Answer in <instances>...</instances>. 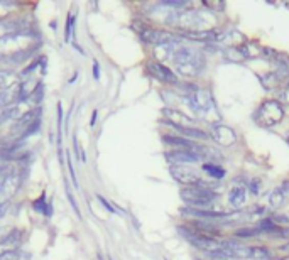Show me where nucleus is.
<instances>
[{
	"label": "nucleus",
	"instance_id": "f257e3e1",
	"mask_svg": "<svg viewBox=\"0 0 289 260\" xmlns=\"http://www.w3.org/2000/svg\"><path fill=\"white\" fill-rule=\"evenodd\" d=\"M173 63L185 76H198L205 68V58L191 48H177L173 53Z\"/></svg>",
	"mask_w": 289,
	"mask_h": 260
},
{
	"label": "nucleus",
	"instance_id": "f03ea898",
	"mask_svg": "<svg viewBox=\"0 0 289 260\" xmlns=\"http://www.w3.org/2000/svg\"><path fill=\"white\" fill-rule=\"evenodd\" d=\"M181 200L191 208L207 209L216 200V193L203 186H186L181 190Z\"/></svg>",
	"mask_w": 289,
	"mask_h": 260
},
{
	"label": "nucleus",
	"instance_id": "7ed1b4c3",
	"mask_svg": "<svg viewBox=\"0 0 289 260\" xmlns=\"http://www.w3.org/2000/svg\"><path fill=\"white\" fill-rule=\"evenodd\" d=\"M282 119H284V108L277 100H265L255 112V120L259 122V125L264 127L281 124Z\"/></svg>",
	"mask_w": 289,
	"mask_h": 260
},
{
	"label": "nucleus",
	"instance_id": "20e7f679",
	"mask_svg": "<svg viewBox=\"0 0 289 260\" xmlns=\"http://www.w3.org/2000/svg\"><path fill=\"white\" fill-rule=\"evenodd\" d=\"M180 231L185 235V239L190 242L193 247L199 248V250L213 253L221 247V243L216 242L213 237H210L208 233H203V231H198L196 228L193 230V228H188V226H180Z\"/></svg>",
	"mask_w": 289,
	"mask_h": 260
},
{
	"label": "nucleus",
	"instance_id": "39448f33",
	"mask_svg": "<svg viewBox=\"0 0 289 260\" xmlns=\"http://www.w3.org/2000/svg\"><path fill=\"white\" fill-rule=\"evenodd\" d=\"M139 36L146 44H154V46H171L180 41V37L169 31L154 29V27H141Z\"/></svg>",
	"mask_w": 289,
	"mask_h": 260
},
{
	"label": "nucleus",
	"instance_id": "423d86ee",
	"mask_svg": "<svg viewBox=\"0 0 289 260\" xmlns=\"http://www.w3.org/2000/svg\"><path fill=\"white\" fill-rule=\"evenodd\" d=\"M169 173L177 182H181L185 186H202V178L191 168H186V166H171Z\"/></svg>",
	"mask_w": 289,
	"mask_h": 260
},
{
	"label": "nucleus",
	"instance_id": "0eeeda50",
	"mask_svg": "<svg viewBox=\"0 0 289 260\" xmlns=\"http://www.w3.org/2000/svg\"><path fill=\"white\" fill-rule=\"evenodd\" d=\"M235 258H251V260H271L272 252L265 247H235Z\"/></svg>",
	"mask_w": 289,
	"mask_h": 260
},
{
	"label": "nucleus",
	"instance_id": "6e6552de",
	"mask_svg": "<svg viewBox=\"0 0 289 260\" xmlns=\"http://www.w3.org/2000/svg\"><path fill=\"white\" fill-rule=\"evenodd\" d=\"M147 69L155 80H159L161 83H169V85H176L177 83V76L173 69H169L168 66L158 63V61H149L147 63Z\"/></svg>",
	"mask_w": 289,
	"mask_h": 260
},
{
	"label": "nucleus",
	"instance_id": "1a4fd4ad",
	"mask_svg": "<svg viewBox=\"0 0 289 260\" xmlns=\"http://www.w3.org/2000/svg\"><path fill=\"white\" fill-rule=\"evenodd\" d=\"M41 113H42V108H41V107H36V108L29 110V112H26L17 122H15V125H14V134L17 135L19 139H22V135L26 134V130L29 129V127L34 124V122L41 120Z\"/></svg>",
	"mask_w": 289,
	"mask_h": 260
},
{
	"label": "nucleus",
	"instance_id": "9d476101",
	"mask_svg": "<svg viewBox=\"0 0 289 260\" xmlns=\"http://www.w3.org/2000/svg\"><path fill=\"white\" fill-rule=\"evenodd\" d=\"M166 160H168L171 166H185V164L198 162L199 157L191 149H176V151L166 152Z\"/></svg>",
	"mask_w": 289,
	"mask_h": 260
},
{
	"label": "nucleus",
	"instance_id": "9b49d317",
	"mask_svg": "<svg viewBox=\"0 0 289 260\" xmlns=\"http://www.w3.org/2000/svg\"><path fill=\"white\" fill-rule=\"evenodd\" d=\"M26 26L19 20H0V42L10 39V37H17L26 34Z\"/></svg>",
	"mask_w": 289,
	"mask_h": 260
},
{
	"label": "nucleus",
	"instance_id": "f8f14e48",
	"mask_svg": "<svg viewBox=\"0 0 289 260\" xmlns=\"http://www.w3.org/2000/svg\"><path fill=\"white\" fill-rule=\"evenodd\" d=\"M212 137L213 140H216L221 146L229 147V146H233L237 140V134L233 132L230 127H227L224 124H216V125H212Z\"/></svg>",
	"mask_w": 289,
	"mask_h": 260
},
{
	"label": "nucleus",
	"instance_id": "ddd939ff",
	"mask_svg": "<svg viewBox=\"0 0 289 260\" xmlns=\"http://www.w3.org/2000/svg\"><path fill=\"white\" fill-rule=\"evenodd\" d=\"M22 242V231L20 230H10V233L0 240V257L7 255V253H15Z\"/></svg>",
	"mask_w": 289,
	"mask_h": 260
},
{
	"label": "nucleus",
	"instance_id": "4468645a",
	"mask_svg": "<svg viewBox=\"0 0 289 260\" xmlns=\"http://www.w3.org/2000/svg\"><path fill=\"white\" fill-rule=\"evenodd\" d=\"M22 184V178L19 173H9L7 176L4 178L2 186H0V195H5V196H12L17 193V190Z\"/></svg>",
	"mask_w": 289,
	"mask_h": 260
},
{
	"label": "nucleus",
	"instance_id": "2eb2a0df",
	"mask_svg": "<svg viewBox=\"0 0 289 260\" xmlns=\"http://www.w3.org/2000/svg\"><path fill=\"white\" fill-rule=\"evenodd\" d=\"M164 124H166V125H169V127H173V129H174L176 132H180L181 135L190 137V139H194V142H196V140H207V139H208V134H207V132L199 130V129H196V127L174 125V124H171V122H168V120H166Z\"/></svg>",
	"mask_w": 289,
	"mask_h": 260
},
{
	"label": "nucleus",
	"instance_id": "dca6fc26",
	"mask_svg": "<svg viewBox=\"0 0 289 260\" xmlns=\"http://www.w3.org/2000/svg\"><path fill=\"white\" fill-rule=\"evenodd\" d=\"M166 117H168V122L174 125H180V122L183 124V127H193V120L190 117H186L185 113L177 112V110H173V108H166L164 110Z\"/></svg>",
	"mask_w": 289,
	"mask_h": 260
},
{
	"label": "nucleus",
	"instance_id": "f3484780",
	"mask_svg": "<svg viewBox=\"0 0 289 260\" xmlns=\"http://www.w3.org/2000/svg\"><path fill=\"white\" fill-rule=\"evenodd\" d=\"M246 201V187L233 186L229 191V204L232 208H240Z\"/></svg>",
	"mask_w": 289,
	"mask_h": 260
},
{
	"label": "nucleus",
	"instance_id": "a211bd4d",
	"mask_svg": "<svg viewBox=\"0 0 289 260\" xmlns=\"http://www.w3.org/2000/svg\"><path fill=\"white\" fill-rule=\"evenodd\" d=\"M14 100H19V85L14 88H9V90H0V110L2 108H9L10 103Z\"/></svg>",
	"mask_w": 289,
	"mask_h": 260
},
{
	"label": "nucleus",
	"instance_id": "6ab92c4d",
	"mask_svg": "<svg viewBox=\"0 0 289 260\" xmlns=\"http://www.w3.org/2000/svg\"><path fill=\"white\" fill-rule=\"evenodd\" d=\"M163 140L166 144H171V146H180V149H193L194 142L188 140L185 137H176V135H163Z\"/></svg>",
	"mask_w": 289,
	"mask_h": 260
},
{
	"label": "nucleus",
	"instance_id": "aec40b11",
	"mask_svg": "<svg viewBox=\"0 0 289 260\" xmlns=\"http://www.w3.org/2000/svg\"><path fill=\"white\" fill-rule=\"evenodd\" d=\"M203 171H205V173H208L210 178H213V179H224V176H225L224 168L218 166V164H213V162H205L203 164Z\"/></svg>",
	"mask_w": 289,
	"mask_h": 260
},
{
	"label": "nucleus",
	"instance_id": "412c9836",
	"mask_svg": "<svg viewBox=\"0 0 289 260\" xmlns=\"http://www.w3.org/2000/svg\"><path fill=\"white\" fill-rule=\"evenodd\" d=\"M15 85H17L15 76L10 73V71L0 69V90H9L10 86H15Z\"/></svg>",
	"mask_w": 289,
	"mask_h": 260
},
{
	"label": "nucleus",
	"instance_id": "4be33fe9",
	"mask_svg": "<svg viewBox=\"0 0 289 260\" xmlns=\"http://www.w3.org/2000/svg\"><path fill=\"white\" fill-rule=\"evenodd\" d=\"M14 119H20V110L17 105H14V107H9L2 110V113H0V122H7V120H14Z\"/></svg>",
	"mask_w": 289,
	"mask_h": 260
},
{
	"label": "nucleus",
	"instance_id": "5701e85b",
	"mask_svg": "<svg viewBox=\"0 0 289 260\" xmlns=\"http://www.w3.org/2000/svg\"><path fill=\"white\" fill-rule=\"evenodd\" d=\"M48 206H49V203L46 201V193H41V196H39L37 200L32 203V208H34V211L42 213V215H46Z\"/></svg>",
	"mask_w": 289,
	"mask_h": 260
},
{
	"label": "nucleus",
	"instance_id": "b1692460",
	"mask_svg": "<svg viewBox=\"0 0 289 260\" xmlns=\"http://www.w3.org/2000/svg\"><path fill=\"white\" fill-rule=\"evenodd\" d=\"M269 201L272 208H281L282 204H284V193H282V190H276L272 193L269 196Z\"/></svg>",
	"mask_w": 289,
	"mask_h": 260
},
{
	"label": "nucleus",
	"instance_id": "393cba45",
	"mask_svg": "<svg viewBox=\"0 0 289 260\" xmlns=\"http://www.w3.org/2000/svg\"><path fill=\"white\" fill-rule=\"evenodd\" d=\"M64 187H66V198H68V201H70V204H71V208L75 209L76 217H78V218H81V211H80V208H78V204H76V200H75L73 193H71V190H70L68 179H64Z\"/></svg>",
	"mask_w": 289,
	"mask_h": 260
},
{
	"label": "nucleus",
	"instance_id": "a878e982",
	"mask_svg": "<svg viewBox=\"0 0 289 260\" xmlns=\"http://www.w3.org/2000/svg\"><path fill=\"white\" fill-rule=\"evenodd\" d=\"M42 93H44V85H42L41 81H39L37 85L34 86V90H32V93H31L29 102L39 105V103H41V100H42Z\"/></svg>",
	"mask_w": 289,
	"mask_h": 260
},
{
	"label": "nucleus",
	"instance_id": "bb28decb",
	"mask_svg": "<svg viewBox=\"0 0 289 260\" xmlns=\"http://www.w3.org/2000/svg\"><path fill=\"white\" fill-rule=\"evenodd\" d=\"M73 26H75L73 14H68V17H66V24H64V42H70L71 32H73Z\"/></svg>",
	"mask_w": 289,
	"mask_h": 260
},
{
	"label": "nucleus",
	"instance_id": "cd10ccee",
	"mask_svg": "<svg viewBox=\"0 0 289 260\" xmlns=\"http://www.w3.org/2000/svg\"><path fill=\"white\" fill-rule=\"evenodd\" d=\"M259 233H262V230L260 228H243V230H238L235 231V235L237 237H257Z\"/></svg>",
	"mask_w": 289,
	"mask_h": 260
},
{
	"label": "nucleus",
	"instance_id": "c85d7f7f",
	"mask_svg": "<svg viewBox=\"0 0 289 260\" xmlns=\"http://www.w3.org/2000/svg\"><path fill=\"white\" fill-rule=\"evenodd\" d=\"M166 7H174V9H185L188 7V2L185 0H164V2H161Z\"/></svg>",
	"mask_w": 289,
	"mask_h": 260
},
{
	"label": "nucleus",
	"instance_id": "c756f323",
	"mask_svg": "<svg viewBox=\"0 0 289 260\" xmlns=\"http://www.w3.org/2000/svg\"><path fill=\"white\" fill-rule=\"evenodd\" d=\"M66 164H68V169H70V178L73 181V186L78 187V181H76V174H75V169H73V164H71V156L70 152L66 151Z\"/></svg>",
	"mask_w": 289,
	"mask_h": 260
},
{
	"label": "nucleus",
	"instance_id": "7c9ffc66",
	"mask_svg": "<svg viewBox=\"0 0 289 260\" xmlns=\"http://www.w3.org/2000/svg\"><path fill=\"white\" fill-rule=\"evenodd\" d=\"M41 61H42V58H36V59H34V61H32V63H31L29 66H26V69H24V71H22V73H20V75H22V76H29V75L32 73V71H34V69L37 68V66H39V64H41Z\"/></svg>",
	"mask_w": 289,
	"mask_h": 260
},
{
	"label": "nucleus",
	"instance_id": "2f4dec72",
	"mask_svg": "<svg viewBox=\"0 0 289 260\" xmlns=\"http://www.w3.org/2000/svg\"><path fill=\"white\" fill-rule=\"evenodd\" d=\"M15 4H12V2H9V0H0V19L4 17L5 14H7V10H10L14 7Z\"/></svg>",
	"mask_w": 289,
	"mask_h": 260
},
{
	"label": "nucleus",
	"instance_id": "473e14b6",
	"mask_svg": "<svg viewBox=\"0 0 289 260\" xmlns=\"http://www.w3.org/2000/svg\"><path fill=\"white\" fill-rule=\"evenodd\" d=\"M41 129V120H37V122H34V124H32L29 129L26 130V134L22 135V139H26V137H29V135H32V134H36V132Z\"/></svg>",
	"mask_w": 289,
	"mask_h": 260
},
{
	"label": "nucleus",
	"instance_id": "72a5a7b5",
	"mask_svg": "<svg viewBox=\"0 0 289 260\" xmlns=\"http://www.w3.org/2000/svg\"><path fill=\"white\" fill-rule=\"evenodd\" d=\"M259 187H260V181H259V179L249 181V190H251L252 195H257V193H259Z\"/></svg>",
	"mask_w": 289,
	"mask_h": 260
},
{
	"label": "nucleus",
	"instance_id": "f704fd0d",
	"mask_svg": "<svg viewBox=\"0 0 289 260\" xmlns=\"http://www.w3.org/2000/svg\"><path fill=\"white\" fill-rule=\"evenodd\" d=\"M97 200H98L100 203H102V204H103V206H105V208H107V209H108V211H110V213H115V211H117V209H115V208H114V206H112V204H110V203H108L107 200H105V198H103L102 195H97Z\"/></svg>",
	"mask_w": 289,
	"mask_h": 260
},
{
	"label": "nucleus",
	"instance_id": "c9c22d12",
	"mask_svg": "<svg viewBox=\"0 0 289 260\" xmlns=\"http://www.w3.org/2000/svg\"><path fill=\"white\" fill-rule=\"evenodd\" d=\"M9 208H10V201H9V200L0 201V218L5 217V213L9 211Z\"/></svg>",
	"mask_w": 289,
	"mask_h": 260
},
{
	"label": "nucleus",
	"instance_id": "e433bc0d",
	"mask_svg": "<svg viewBox=\"0 0 289 260\" xmlns=\"http://www.w3.org/2000/svg\"><path fill=\"white\" fill-rule=\"evenodd\" d=\"M276 235L281 237V239H289V226H281Z\"/></svg>",
	"mask_w": 289,
	"mask_h": 260
},
{
	"label": "nucleus",
	"instance_id": "4c0bfd02",
	"mask_svg": "<svg viewBox=\"0 0 289 260\" xmlns=\"http://www.w3.org/2000/svg\"><path fill=\"white\" fill-rule=\"evenodd\" d=\"M93 78L100 80V66H98V61H93Z\"/></svg>",
	"mask_w": 289,
	"mask_h": 260
},
{
	"label": "nucleus",
	"instance_id": "58836bf2",
	"mask_svg": "<svg viewBox=\"0 0 289 260\" xmlns=\"http://www.w3.org/2000/svg\"><path fill=\"white\" fill-rule=\"evenodd\" d=\"M97 115H98V112L97 110H93V113H92V119H90V127H93L97 124Z\"/></svg>",
	"mask_w": 289,
	"mask_h": 260
},
{
	"label": "nucleus",
	"instance_id": "ea45409f",
	"mask_svg": "<svg viewBox=\"0 0 289 260\" xmlns=\"http://www.w3.org/2000/svg\"><path fill=\"white\" fill-rule=\"evenodd\" d=\"M284 97L287 98V102H289V85H287V88H286V91H284Z\"/></svg>",
	"mask_w": 289,
	"mask_h": 260
}]
</instances>
